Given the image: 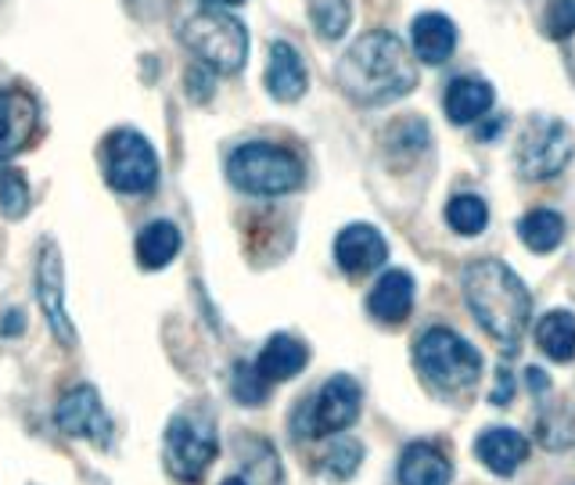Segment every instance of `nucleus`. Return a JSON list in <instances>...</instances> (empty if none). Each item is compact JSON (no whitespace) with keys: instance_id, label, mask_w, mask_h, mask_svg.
<instances>
[{"instance_id":"20","label":"nucleus","mask_w":575,"mask_h":485,"mask_svg":"<svg viewBox=\"0 0 575 485\" xmlns=\"http://www.w3.org/2000/svg\"><path fill=\"white\" fill-rule=\"evenodd\" d=\"M496 101V91L485 80L475 76H461L446 86V97H442V109H446V120L453 126H471L490 115Z\"/></svg>"},{"instance_id":"3","label":"nucleus","mask_w":575,"mask_h":485,"mask_svg":"<svg viewBox=\"0 0 575 485\" xmlns=\"http://www.w3.org/2000/svg\"><path fill=\"white\" fill-rule=\"evenodd\" d=\"M227 180L253 198H285L306 184V162L285 144L248 141L227 155Z\"/></svg>"},{"instance_id":"35","label":"nucleus","mask_w":575,"mask_h":485,"mask_svg":"<svg viewBox=\"0 0 575 485\" xmlns=\"http://www.w3.org/2000/svg\"><path fill=\"white\" fill-rule=\"evenodd\" d=\"M525 385H528V392L533 395H547L551 392V378L540 371V367H528L525 371Z\"/></svg>"},{"instance_id":"7","label":"nucleus","mask_w":575,"mask_h":485,"mask_svg":"<svg viewBox=\"0 0 575 485\" xmlns=\"http://www.w3.org/2000/svg\"><path fill=\"white\" fill-rule=\"evenodd\" d=\"M363 410V389L357 378L335 374L317 389L314 400H302L295 414V435L299 438H328L342 435L360 421Z\"/></svg>"},{"instance_id":"23","label":"nucleus","mask_w":575,"mask_h":485,"mask_svg":"<svg viewBox=\"0 0 575 485\" xmlns=\"http://www.w3.org/2000/svg\"><path fill=\"white\" fill-rule=\"evenodd\" d=\"M565 234H568V224L557 209H533L518 219V238L528 252L536 256L554 252V248L565 241Z\"/></svg>"},{"instance_id":"19","label":"nucleus","mask_w":575,"mask_h":485,"mask_svg":"<svg viewBox=\"0 0 575 485\" xmlns=\"http://www.w3.org/2000/svg\"><path fill=\"white\" fill-rule=\"evenodd\" d=\"M309 363V345L295 334H270L267 345L259 349L256 367L270 385H285V381L299 378Z\"/></svg>"},{"instance_id":"31","label":"nucleus","mask_w":575,"mask_h":485,"mask_svg":"<svg viewBox=\"0 0 575 485\" xmlns=\"http://www.w3.org/2000/svg\"><path fill=\"white\" fill-rule=\"evenodd\" d=\"M543 33L557 43L575 33V0H551L547 19H543Z\"/></svg>"},{"instance_id":"32","label":"nucleus","mask_w":575,"mask_h":485,"mask_svg":"<svg viewBox=\"0 0 575 485\" xmlns=\"http://www.w3.org/2000/svg\"><path fill=\"white\" fill-rule=\"evenodd\" d=\"M213 80H216V72H209L205 65H198V62H195V65H191V69L184 72L187 97H191V101H198V105H205V101H209V97H213V91H216Z\"/></svg>"},{"instance_id":"38","label":"nucleus","mask_w":575,"mask_h":485,"mask_svg":"<svg viewBox=\"0 0 575 485\" xmlns=\"http://www.w3.org/2000/svg\"><path fill=\"white\" fill-rule=\"evenodd\" d=\"M219 485H248V478H242V475H230V478H224Z\"/></svg>"},{"instance_id":"27","label":"nucleus","mask_w":575,"mask_h":485,"mask_svg":"<svg viewBox=\"0 0 575 485\" xmlns=\"http://www.w3.org/2000/svg\"><path fill=\"white\" fill-rule=\"evenodd\" d=\"M270 389L274 385L259 374L256 363H248V360L234 363V371H230V395L242 406H263V403L270 400Z\"/></svg>"},{"instance_id":"4","label":"nucleus","mask_w":575,"mask_h":485,"mask_svg":"<svg viewBox=\"0 0 575 485\" xmlns=\"http://www.w3.org/2000/svg\"><path fill=\"white\" fill-rule=\"evenodd\" d=\"M414 367L435 392H468L482 378V352L453 328H424L414 338Z\"/></svg>"},{"instance_id":"12","label":"nucleus","mask_w":575,"mask_h":485,"mask_svg":"<svg viewBox=\"0 0 575 485\" xmlns=\"http://www.w3.org/2000/svg\"><path fill=\"white\" fill-rule=\"evenodd\" d=\"M40 130V105L25 86L0 91V162H11L33 144Z\"/></svg>"},{"instance_id":"9","label":"nucleus","mask_w":575,"mask_h":485,"mask_svg":"<svg viewBox=\"0 0 575 485\" xmlns=\"http://www.w3.org/2000/svg\"><path fill=\"white\" fill-rule=\"evenodd\" d=\"M101 166H105V184L120 195H152L158 187V155L137 130L109 134L101 148Z\"/></svg>"},{"instance_id":"24","label":"nucleus","mask_w":575,"mask_h":485,"mask_svg":"<svg viewBox=\"0 0 575 485\" xmlns=\"http://www.w3.org/2000/svg\"><path fill=\"white\" fill-rule=\"evenodd\" d=\"M446 224L461 238H479V234L490 227V205L475 190H461L446 202Z\"/></svg>"},{"instance_id":"33","label":"nucleus","mask_w":575,"mask_h":485,"mask_svg":"<svg viewBox=\"0 0 575 485\" xmlns=\"http://www.w3.org/2000/svg\"><path fill=\"white\" fill-rule=\"evenodd\" d=\"M25 331V310L22 306H11V310L0 313V338H19Z\"/></svg>"},{"instance_id":"6","label":"nucleus","mask_w":575,"mask_h":485,"mask_svg":"<svg viewBox=\"0 0 575 485\" xmlns=\"http://www.w3.org/2000/svg\"><path fill=\"white\" fill-rule=\"evenodd\" d=\"M216 457H219V435L209 414L187 410V414L170 417L166 432H162V461H166V472L176 482L184 485L202 482Z\"/></svg>"},{"instance_id":"28","label":"nucleus","mask_w":575,"mask_h":485,"mask_svg":"<svg viewBox=\"0 0 575 485\" xmlns=\"http://www.w3.org/2000/svg\"><path fill=\"white\" fill-rule=\"evenodd\" d=\"M309 22L324 40H342L352 22L349 0H309Z\"/></svg>"},{"instance_id":"21","label":"nucleus","mask_w":575,"mask_h":485,"mask_svg":"<svg viewBox=\"0 0 575 485\" xmlns=\"http://www.w3.org/2000/svg\"><path fill=\"white\" fill-rule=\"evenodd\" d=\"M134 248H137V262L144 270H166L184 248L181 227L170 224V219H152V224H144L137 230Z\"/></svg>"},{"instance_id":"16","label":"nucleus","mask_w":575,"mask_h":485,"mask_svg":"<svg viewBox=\"0 0 575 485\" xmlns=\"http://www.w3.org/2000/svg\"><path fill=\"white\" fill-rule=\"evenodd\" d=\"M263 80H267V94L274 101H281V105L299 101L309 86V72H306L302 54L295 51L288 40H274L270 58H267V76Z\"/></svg>"},{"instance_id":"34","label":"nucleus","mask_w":575,"mask_h":485,"mask_svg":"<svg viewBox=\"0 0 575 485\" xmlns=\"http://www.w3.org/2000/svg\"><path fill=\"white\" fill-rule=\"evenodd\" d=\"M511 395H514V378H511L507 367H500V371H496V389L490 392V403L493 406H507Z\"/></svg>"},{"instance_id":"36","label":"nucleus","mask_w":575,"mask_h":485,"mask_svg":"<svg viewBox=\"0 0 575 485\" xmlns=\"http://www.w3.org/2000/svg\"><path fill=\"white\" fill-rule=\"evenodd\" d=\"M504 126H507V120H504V115H496L493 123H482V126L475 130V137H479V141H496L500 130H504Z\"/></svg>"},{"instance_id":"29","label":"nucleus","mask_w":575,"mask_h":485,"mask_svg":"<svg viewBox=\"0 0 575 485\" xmlns=\"http://www.w3.org/2000/svg\"><path fill=\"white\" fill-rule=\"evenodd\" d=\"M29 202H33V190H29L25 173L0 162V213L8 219H22L29 213Z\"/></svg>"},{"instance_id":"14","label":"nucleus","mask_w":575,"mask_h":485,"mask_svg":"<svg viewBox=\"0 0 575 485\" xmlns=\"http://www.w3.org/2000/svg\"><path fill=\"white\" fill-rule=\"evenodd\" d=\"M533 443L525 438V432L511 429V424H493V429H482L475 438V457L485 472H493L496 478L518 475V467L528 461Z\"/></svg>"},{"instance_id":"18","label":"nucleus","mask_w":575,"mask_h":485,"mask_svg":"<svg viewBox=\"0 0 575 485\" xmlns=\"http://www.w3.org/2000/svg\"><path fill=\"white\" fill-rule=\"evenodd\" d=\"M410 43H414L418 62L446 65L456 51V25L442 11H424L410 25Z\"/></svg>"},{"instance_id":"1","label":"nucleus","mask_w":575,"mask_h":485,"mask_svg":"<svg viewBox=\"0 0 575 485\" xmlns=\"http://www.w3.org/2000/svg\"><path fill=\"white\" fill-rule=\"evenodd\" d=\"M335 80L349 101L378 109L414 91L418 65L400 37L389 33V29H371L360 40H352V48L335 69Z\"/></svg>"},{"instance_id":"22","label":"nucleus","mask_w":575,"mask_h":485,"mask_svg":"<svg viewBox=\"0 0 575 485\" xmlns=\"http://www.w3.org/2000/svg\"><path fill=\"white\" fill-rule=\"evenodd\" d=\"M536 345L547 360L554 363H572L575 360V313L568 310H551L536 320Z\"/></svg>"},{"instance_id":"11","label":"nucleus","mask_w":575,"mask_h":485,"mask_svg":"<svg viewBox=\"0 0 575 485\" xmlns=\"http://www.w3.org/2000/svg\"><path fill=\"white\" fill-rule=\"evenodd\" d=\"M54 424L69 438H83L97 450L112 446V417L105 414V403H101L94 385H72L69 392H62V400L54 406Z\"/></svg>"},{"instance_id":"13","label":"nucleus","mask_w":575,"mask_h":485,"mask_svg":"<svg viewBox=\"0 0 575 485\" xmlns=\"http://www.w3.org/2000/svg\"><path fill=\"white\" fill-rule=\"evenodd\" d=\"M389 241L374 224H349L335 238V262L349 277H363L386 267Z\"/></svg>"},{"instance_id":"25","label":"nucleus","mask_w":575,"mask_h":485,"mask_svg":"<svg viewBox=\"0 0 575 485\" xmlns=\"http://www.w3.org/2000/svg\"><path fill=\"white\" fill-rule=\"evenodd\" d=\"M360 467H363V443L360 438H352V435H335V443L320 457V475L328 482H335V485L357 478Z\"/></svg>"},{"instance_id":"5","label":"nucleus","mask_w":575,"mask_h":485,"mask_svg":"<svg viewBox=\"0 0 575 485\" xmlns=\"http://www.w3.org/2000/svg\"><path fill=\"white\" fill-rule=\"evenodd\" d=\"M184 48L195 54V62L205 65L219 76H230V72H242L248 62V29L242 19H234L224 8H198L195 14H187L181 25Z\"/></svg>"},{"instance_id":"26","label":"nucleus","mask_w":575,"mask_h":485,"mask_svg":"<svg viewBox=\"0 0 575 485\" xmlns=\"http://www.w3.org/2000/svg\"><path fill=\"white\" fill-rule=\"evenodd\" d=\"M429 126L421 120H403V123H392L386 130V152L396 158V162H410L418 158L424 148H429Z\"/></svg>"},{"instance_id":"10","label":"nucleus","mask_w":575,"mask_h":485,"mask_svg":"<svg viewBox=\"0 0 575 485\" xmlns=\"http://www.w3.org/2000/svg\"><path fill=\"white\" fill-rule=\"evenodd\" d=\"M37 302L58 342L65 349L76 345V328H72V317L65 310V262L51 238H43L37 252Z\"/></svg>"},{"instance_id":"8","label":"nucleus","mask_w":575,"mask_h":485,"mask_svg":"<svg viewBox=\"0 0 575 485\" xmlns=\"http://www.w3.org/2000/svg\"><path fill=\"white\" fill-rule=\"evenodd\" d=\"M575 155V134L568 123L554 120V115H533L525 123L518 148H514V169H518L522 180H554L562 176L565 166Z\"/></svg>"},{"instance_id":"37","label":"nucleus","mask_w":575,"mask_h":485,"mask_svg":"<svg viewBox=\"0 0 575 485\" xmlns=\"http://www.w3.org/2000/svg\"><path fill=\"white\" fill-rule=\"evenodd\" d=\"M213 8H238V4H245V0H209Z\"/></svg>"},{"instance_id":"15","label":"nucleus","mask_w":575,"mask_h":485,"mask_svg":"<svg viewBox=\"0 0 575 485\" xmlns=\"http://www.w3.org/2000/svg\"><path fill=\"white\" fill-rule=\"evenodd\" d=\"M414 296H418L414 277L407 270H386L374 281L371 296H367V313L378 323H386V328H396V323H403L410 310H414Z\"/></svg>"},{"instance_id":"2","label":"nucleus","mask_w":575,"mask_h":485,"mask_svg":"<svg viewBox=\"0 0 575 485\" xmlns=\"http://www.w3.org/2000/svg\"><path fill=\"white\" fill-rule=\"evenodd\" d=\"M461 291L485 334L496 338L507 352L522 345L528 323H533V296L504 259H471L461 274Z\"/></svg>"},{"instance_id":"30","label":"nucleus","mask_w":575,"mask_h":485,"mask_svg":"<svg viewBox=\"0 0 575 485\" xmlns=\"http://www.w3.org/2000/svg\"><path fill=\"white\" fill-rule=\"evenodd\" d=\"M536 438L547 450H565L575 438V414L568 406H551L547 414L536 417Z\"/></svg>"},{"instance_id":"17","label":"nucleus","mask_w":575,"mask_h":485,"mask_svg":"<svg viewBox=\"0 0 575 485\" xmlns=\"http://www.w3.org/2000/svg\"><path fill=\"white\" fill-rule=\"evenodd\" d=\"M396 478L400 485H450L453 482V461L435 443H407L400 461H396Z\"/></svg>"}]
</instances>
